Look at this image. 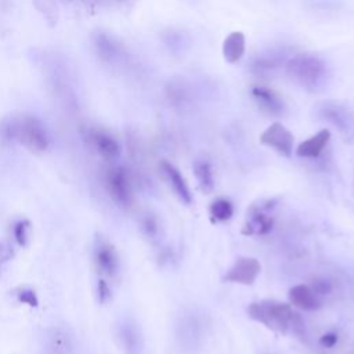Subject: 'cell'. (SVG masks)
Masks as SVG:
<instances>
[{
  "instance_id": "1",
  "label": "cell",
  "mask_w": 354,
  "mask_h": 354,
  "mask_svg": "<svg viewBox=\"0 0 354 354\" xmlns=\"http://www.w3.org/2000/svg\"><path fill=\"white\" fill-rule=\"evenodd\" d=\"M0 141L3 144L20 143L35 154L49 150L50 137L45 125L35 116L23 115L0 123Z\"/></svg>"
},
{
  "instance_id": "2",
  "label": "cell",
  "mask_w": 354,
  "mask_h": 354,
  "mask_svg": "<svg viewBox=\"0 0 354 354\" xmlns=\"http://www.w3.org/2000/svg\"><path fill=\"white\" fill-rule=\"evenodd\" d=\"M287 74L307 90L321 89L328 79V65L313 54H298L287 64Z\"/></svg>"
},
{
  "instance_id": "3",
  "label": "cell",
  "mask_w": 354,
  "mask_h": 354,
  "mask_svg": "<svg viewBox=\"0 0 354 354\" xmlns=\"http://www.w3.org/2000/svg\"><path fill=\"white\" fill-rule=\"evenodd\" d=\"M246 313L251 320L279 333H287L292 328L294 320L298 314L290 305L270 299L251 303Z\"/></svg>"
},
{
  "instance_id": "4",
  "label": "cell",
  "mask_w": 354,
  "mask_h": 354,
  "mask_svg": "<svg viewBox=\"0 0 354 354\" xmlns=\"http://www.w3.org/2000/svg\"><path fill=\"white\" fill-rule=\"evenodd\" d=\"M207 320L198 310L184 312L176 327V335L180 346L186 350H197L202 346L207 333Z\"/></svg>"
},
{
  "instance_id": "5",
  "label": "cell",
  "mask_w": 354,
  "mask_h": 354,
  "mask_svg": "<svg viewBox=\"0 0 354 354\" xmlns=\"http://www.w3.org/2000/svg\"><path fill=\"white\" fill-rule=\"evenodd\" d=\"M274 209L275 202L271 199H264L253 203L248 209L242 233L248 237L267 236L274 227Z\"/></svg>"
},
{
  "instance_id": "6",
  "label": "cell",
  "mask_w": 354,
  "mask_h": 354,
  "mask_svg": "<svg viewBox=\"0 0 354 354\" xmlns=\"http://www.w3.org/2000/svg\"><path fill=\"white\" fill-rule=\"evenodd\" d=\"M105 188L119 206L127 207L133 199V184L129 172L123 166H115L105 173Z\"/></svg>"
},
{
  "instance_id": "7",
  "label": "cell",
  "mask_w": 354,
  "mask_h": 354,
  "mask_svg": "<svg viewBox=\"0 0 354 354\" xmlns=\"http://www.w3.org/2000/svg\"><path fill=\"white\" fill-rule=\"evenodd\" d=\"M260 143L282 157L291 158L294 154L295 137L284 125L273 123L262 133Z\"/></svg>"
},
{
  "instance_id": "8",
  "label": "cell",
  "mask_w": 354,
  "mask_h": 354,
  "mask_svg": "<svg viewBox=\"0 0 354 354\" xmlns=\"http://www.w3.org/2000/svg\"><path fill=\"white\" fill-rule=\"evenodd\" d=\"M97 271L103 278H115L121 270V262L115 246L105 238H97L93 252Z\"/></svg>"
},
{
  "instance_id": "9",
  "label": "cell",
  "mask_w": 354,
  "mask_h": 354,
  "mask_svg": "<svg viewBox=\"0 0 354 354\" xmlns=\"http://www.w3.org/2000/svg\"><path fill=\"white\" fill-rule=\"evenodd\" d=\"M262 266L255 257H240L234 262V264L226 271L223 281L230 284L240 286H252L260 275Z\"/></svg>"
},
{
  "instance_id": "10",
  "label": "cell",
  "mask_w": 354,
  "mask_h": 354,
  "mask_svg": "<svg viewBox=\"0 0 354 354\" xmlns=\"http://www.w3.org/2000/svg\"><path fill=\"white\" fill-rule=\"evenodd\" d=\"M46 354H78V346L74 335L64 327H53L45 338Z\"/></svg>"
},
{
  "instance_id": "11",
  "label": "cell",
  "mask_w": 354,
  "mask_h": 354,
  "mask_svg": "<svg viewBox=\"0 0 354 354\" xmlns=\"http://www.w3.org/2000/svg\"><path fill=\"white\" fill-rule=\"evenodd\" d=\"M86 138L93 150L105 161H115L121 155L118 140L101 129H89Z\"/></svg>"
},
{
  "instance_id": "12",
  "label": "cell",
  "mask_w": 354,
  "mask_h": 354,
  "mask_svg": "<svg viewBox=\"0 0 354 354\" xmlns=\"http://www.w3.org/2000/svg\"><path fill=\"white\" fill-rule=\"evenodd\" d=\"M118 335L125 354H141L143 351V336L133 320L125 318L118 327Z\"/></svg>"
},
{
  "instance_id": "13",
  "label": "cell",
  "mask_w": 354,
  "mask_h": 354,
  "mask_svg": "<svg viewBox=\"0 0 354 354\" xmlns=\"http://www.w3.org/2000/svg\"><path fill=\"white\" fill-rule=\"evenodd\" d=\"M160 166H161V172H162L165 180L168 181V184L172 188V191L175 192V195L180 199V202H183L184 205H191L192 195H191V191H190L184 177L181 176L180 170L166 161L161 162Z\"/></svg>"
},
{
  "instance_id": "14",
  "label": "cell",
  "mask_w": 354,
  "mask_h": 354,
  "mask_svg": "<svg viewBox=\"0 0 354 354\" xmlns=\"http://www.w3.org/2000/svg\"><path fill=\"white\" fill-rule=\"evenodd\" d=\"M320 116L333 125L336 129L342 131H350L354 127V116L353 114L343 105L328 103L320 108Z\"/></svg>"
},
{
  "instance_id": "15",
  "label": "cell",
  "mask_w": 354,
  "mask_h": 354,
  "mask_svg": "<svg viewBox=\"0 0 354 354\" xmlns=\"http://www.w3.org/2000/svg\"><path fill=\"white\" fill-rule=\"evenodd\" d=\"M331 138V131L328 129H323L310 138L302 141L296 149V155L306 160H316L318 158L324 150L327 149Z\"/></svg>"
},
{
  "instance_id": "16",
  "label": "cell",
  "mask_w": 354,
  "mask_h": 354,
  "mask_svg": "<svg viewBox=\"0 0 354 354\" xmlns=\"http://www.w3.org/2000/svg\"><path fill=\"white\" fill-rule=\"evenodd\" d=\"M290 302L294 307L305 312H316L323 306L321 299L312 291L309 286H296L290 290Z\"/></svg>"
},
{
  "instance_id": "17",
  "label": "cell",
  "mask_w": 354,
  "mask_h": 354,
  "mask_svg": "<svg viewBox=\"0 0 354 354\" xmlns=\"http://www.w3.org/2000/svg\"><path fill=\"white\" fill-rule=\"evenodd\" d=\"M252 97L259 104V107L271 115H279L284 111V103L268 88L264 86H253Z\"/></svg>"
},
{
  "instance_id": "18",
  "label": "cell",
  "mask_w": 354,
  "mask_h": 354,
  "mask_svg": "<svg viewBox=\"0 0 354 354\" xmlns=\"http://www.w3.org/2000/svg\"><path fill=\"white\" fill-rule=\"evenodd\" d=\"M245 35L242 32H233L230 34L223 43V55L227 62L236 64L238 62L245 54Z\"/></svg>"
},
{
  "instance_id": "19",
  "label": "cell",
  "mask_w": 354,
  "mask_h": 354,
  "mask_svg": "<svg viewBox=\"0 0 354 354\" xmlns=\"http://www.w3.org/2000/svg\"><path fill=\"white\" fill-rule=\"evenodd\" d=\"M195 179L198 181V186L203 194H212L215 191V177L214 170L207 161L198 160L194 162L192 166Z\"/></svg>"
},
{
  "instance_id": "20",
  "label": "cell",
  "mask_w": 354,
  "mask_h": 354,
  "mask_svg": "<svg viewBox=\"0 0 354 354\" xmlns=\"http://www.w3.org/2000/svg\"><path fill=\"white\" fill-rule=\"evenodd\" d=\"M209 215H210V219L215 223H226L234 215V206L229 199L219 198L210 203Z\"/></svg>"
},
{
  "instance_id": "21",
  "label": "cell",
  "mask_w": 354,
  "mask_h": 354,
  "mask_svg": "<svg viewBox=\"0 0 354 354\" xmlns=\"http://www.w3.org/2000/svg\"><path fill=\"white\" fill-rule=\"evenodd\" d=\"M94 46L97 47V51H99L100 57L104 61H108V62L115 61L121 54V47L118 46V43H115L111 38H108L105 35H100L96 39Z\"/></svg>"
},
{
  "instance_id": "22",
  "label": "cell",
  "mask_w": 354,
  "mask_h": 354,
  "mask_svg": "<svg viewBox=\"0 0 354 354\" xmlns=\"http://www.w3.org/2000/svg\"><path fill=\"white\" fill-rule=\"evenodd\" d=\"M309 287L320 299H323L332 295L335 291V281L329 275H317L312 279Z\"/></svg>"
},
{
  "instance_id": "23",
  "label": "cell",
  "mask_w": 354,
  "mask_h": 354,
  "mask_svg": "<svg viewBox=\"0 0 354 354\" xmlns=\"http://www.w3.org/2000/svg\"><path fill=\"white\" fill-rule=\"evenodd\" d=\"M12 233H13V238H14L16 244L20 245V246H25V245L28 244V240H29L31 223H29L28 220H25V219L17 220V222L13 225Z\"/></svg>"
},
{
  "instance_id": "24",
  "label": "cell",
  "mask_w": 354,
  "mask_h": 354,
  "mask_svg": "<svg viewBox=\"0 0 354 354\" xmlns=\"http://www.w3.org/2000/svg\"><path fill=\"white\" fill-rule=\"evenodd\" d=\"M141 230H143V233L151 238V240H155L158 236H160V222L157 219V216L154 215H146L143 216V219H141Z\"/></svg>"
},
{
  "instance_id": "25",
  "label": "cell",
  "mask_w": 354,
  "mask_h": 354,
  "mask_svg": "<svg viewBox=\"0 0 354 354\" xmlns=\"http://www.w3.org/2000/svg\"><path fill=\"white\" fill-rule=\"evenodd\" d=\"M170 101H173L175 104L177 103H183L187 100V89L184 88L183 84H170L169 88L166 89Z\"/></svg>"
},
{
  "instance_id": "26",
  "label": "cell",
  "mask_w": 354,
  "mask_h": 354,
  "mask_svg": "<svg viewBox=\"0 0 354 354\" xmlns=\"http://www.w3.org/2000/svg\"><path fill=\"white\" fill-rule=\"evenodd\" d=\"M17 298L21 303H25L31 307H36L38 306V298H36V294L29 290V288H20L18 292H17Z\"/></svg>"
},
{
  "instance_id": "27",
  "label": "cell",
  "mask_w": 354,
  "mask_h": 354,
  "mask_svg": "<svg viewBox=\"0 0 354 354\" xmlns=\"http://www.w3.org/2000/svg\"><path fill=\"white\" fill-rule=\"evenodd\" d=\"M14 256L13 246L9 242H0V273H2L5 264L12 260Z\"/></svg>"
},
{
  "instance_id": "28",
  "label": "cell",
  "mask_w": 354,
  "mask_h": 354,
  "mask_svg": "<svg viewBox=\"0 0 354 354\" xmlns=\"http://www.w3.org/2000/svg\"><path fill=\"white\" fill-rule=\"evenodd\" d=\"M97 295H99V302L100 303H107L111 299V288L108 286V282L105 278H100L97 284Z\"/></svg>"
},
{
  "instance_id": "29",
  "label": "cell",
  "mask_w": 354,
  "mask_h": 354,
  "mask_svg": "<svg viewBox=\"0 0 354 354\" xmlns=\"http://www.w3.org/2000/svg\"><path fill=\"white\" fill-rule=\"evenodd\" d=\"M338 340H339V336L336 332L333 331H329L327 333H324L321 338H320V344L324 347V349H332L338 344Z\"/></svg>"
}]
</instances>
